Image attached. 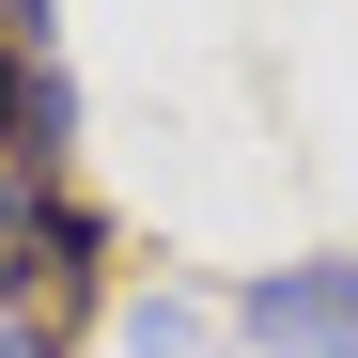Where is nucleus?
<instances>
[{
    "mask_svg": "<svg viewBox=\"0 0 358 358\" xmlns=\"http://www.w3.org/2000/svg\"><path fill=\"white\" fill-rule=\"evenodd\" d=\"M234 327H250L265 358H358V250L343 265H280L234 296Z\"/></svg>",
    "mask_w": 358,
    "mask_h": 358,
    "instance_id": "nucleus-1",
    "label": "nucleus"
},
{
    "mask_svg": "<svg viewBox=\"0 0 358 358\" xmlns=\"http://www.w3.org/2000/svg\"><path fill=\"white\" fill-rule=\"evenodd\" d=\"M125 358H203V312H171V296H156V312H125Z\"/></svg>",
    "mask_w": 358,
    "mask_h": 358,
    "instance_id": "nucleus-2",
    "label": "nucleus"
},
{
    "mask_svg": "<svg viewBox=\"0 0 358 358\" xmlns=\"http://www.w3.org/2000/svg\"><path fill=\"white\" fill-rule=\"evenodd\" d=\"M0 358H47V327H31V265H0Z\"/></svg>",
    "mask_w": 358,
    "mask_h": 358,
    "instance_id": "nucleus-3",
    "label": "nucleus"
},
{
    "mask_svg": "<svg viewBox=\"0 0 358 358\" xmlns=\"http://www.w3.org/2000/svg\"><path fill=\"white\" fill-rule=\"evenodd\" d=\"M0 63H47V0H0Z\"/></svg>",
    "mask_w": 358,
    "mask_h": 358,
    "instance_id": "nucleus-4",
    "label": "nucleus"
}]
</instances>
